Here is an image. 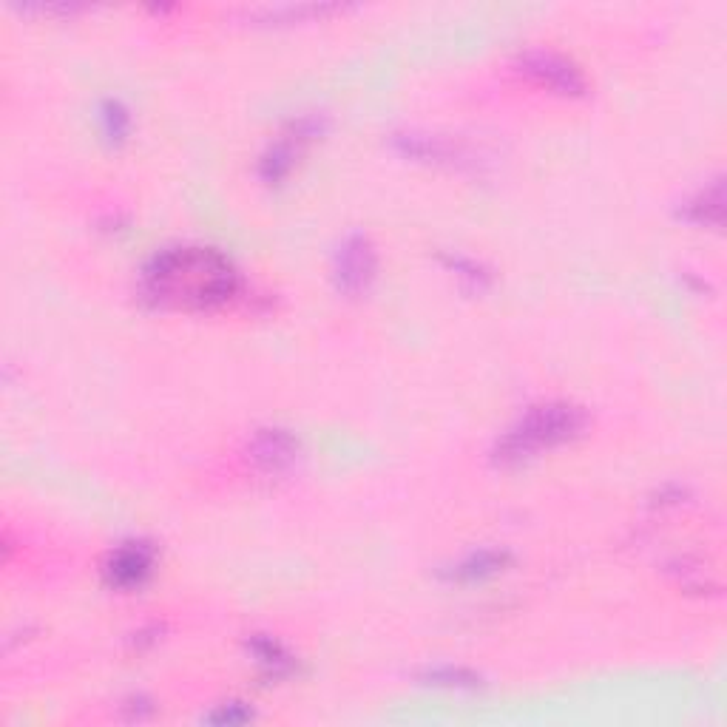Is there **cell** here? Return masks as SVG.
Segmentation results:
<instances>
[{"instance_id": "obj_1", "label": "cell", "mask_w": 727, "mask_h": 727, "mask_svg": "<svg viewBox=\"0 0 727 727\" xmlns=\"http://www.w3.org/2000/svg\"><path fill=\"white\" fill-rule=\"evenodd\" d=\"M236 284L231 262L208 248L168 250L145 273L148 293L177 310H211L231 302Z\"/></svg>"}, {"instance_id": "obj_3", "label": "cell", "mask_w": 727, "mask_h": 727, "mask_svg": "<svg viewBox=\"0 0 727 727\" xmlns=\"http://www.w3.org/2000/svg\"><path fill=\"white\" fill-rule=\"evenodd\" d=\"M148 568H151V554L142 549V546H131V549H123L114 554L108 571H111V580L117 586H134V583H140L142 577L148 574Z\"/></svg>"}, {"instance_id": "obj_2", "label": "cell", "mask_w": 727, "mask_h": 727, "mask_svg": "<svg viewBox=\"0 0 727 727\" xmlns=\"http://www.w3.org/2000/svg\"><path fill=\"white\" fill-rule=\"evenodd\" d=\"M574 429H577V415H574L571 409L563 407L540 409V412H534L532 418L520 426L517 432L509 435L506 452L515 455V458H523V455L537 452V449H543V446L566 441Z\"/></svg>"}, {"instance_id": "obj_4", "label": "cell", "mask_w": 727, "mask_h": 727, "mask_svg": "<svg viewBox=\"0 0 727 727\" xmlns=\"http://www.w3.org/2000/svg\"><path fill=\"white\" fill-rule=\"evenodd\" d=\"M341 282L347 287H361L373 273V250L364 242H350L341 250Z\"/></svg>"}, {"instance_id": "obj_5", "label": "cell", "mask_w": 727, "mask_h": 727, "mask_svg": "<svg viewBox=\"0 0 727 727\" xmlns=\"http://www.w3.org/2000/svg\"><path fill=\"white\" fill-rule=\"evenodd\" d=\"M529 71L540 74L549 86H557V89L571 91L580 86V80L574 77V71L568 69L566 63H560L557 57H551V54H537L532 63H529Z\"/></svg>"}]
</instances>
